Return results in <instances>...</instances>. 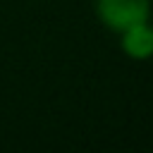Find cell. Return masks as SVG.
Masks as SVG:
<instances>
[{
  "label": "cell",
  "mask_w": 153,
  "mask_h": 153,
  "mask_svg": "<svg viewBox=\"0 0 153 153\" xmlns=\"http://www.w3.org/2000/svg\"><path fill=\"white\" fill-rule=\"evenodd\" d=\"M98 17L105 26L124 31L134 24L148 22L151 2L148 0H96Z\"/></svg>",
  "instance_id": "obj_1"
},
{
  "label": "cell",
  "mask_w": 153,
  "mask_h": 153,
  "mask_svg": "<svg viewBox=\"0 0 153 153\" xmlns=\"http://www.w3.org/2000/svg\"><path fill=\"white\" fill-rule=\"evenodd\" d=\"M122 48L129 57H136V60H146L153 55V26L148 22H141V24H134L129 29L122 31Z\"/></svg>",
  "instance_id": "obj_2"
}]
</instances>
